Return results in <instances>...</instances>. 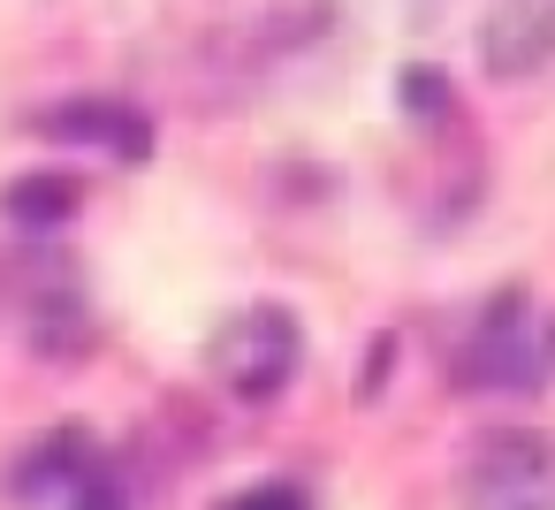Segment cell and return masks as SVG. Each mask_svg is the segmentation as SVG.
<instances>
[{
  "label": "cell",
  "mask_w": 555,
  "mask_h": 510,
  "mask_svg": "<svg viewBox=\"0 0 555 510\" xmlns=\"http://www.w3.org/2000/svg\"><path fill=\"white\" fill-rule=\"evenodd\" d=\"M47 138H69V145H107L115 161H153V115L130 107V100H62L39 115Z\"/></svg>",
  "instance_id": "cell-1"
},
{
  "label": "cell",
  "mask_w": 555,
  "mask_h": 510,
  "mask_svg": "<svg viewBox=\"0 0 555 510\" xmlns=\"http://www.w3.org/2000/svg\"><path fill=\"white\" fill-rule=\"evenodd\" d=\"M487 69L494 77H525L555 54V0H502L487 16Z\"/></svg>",
  "instance_id": "cell-2"
},
{
  "label": "cell",
  "mask_w": 555,
  "mask_h": 510,
  "mask_svg": "<svg viewBox=\"0 0 555 510\" xmlns=\"http://www.w3.org/2000/svg\"><path fill=\"white\" fill-rule=\"evenodd\" d=\"M77 206H85V183L69 168H31L16 183H0V214H9V229H31V237L77 221Z\"/></svg>",
  "instance_id": "cell-3"
},
{
  "label": "cell",
  "mask_w": 555,
  "mask_h": 510,
  "mask_svg": "<svg viewBox=\"0 0 555 510\" xmlns=\"http://www.w3.org/2000/svg\"><path fill=\"white\" fill-rule=\"evenodd\" d=\"M244 335H251V358L236 366V396H274L289 381V366H297V320L282 305H259L244 320Z\"/></svg>",
  "instance_id": "cell-4"
},
{
  "label": "cell",
  "mask_w": 555,
  "mask_h": 510,
  "mask_svg": "<svg viewBox=\"0 0 555 510\" xmlns=\"http://www.w3.org/2000/svg\"><path fill=\"white\" fill-rule=\"evenodd\" d=\"M92 464H100V457H92V442H85L77 426H62V434H47V442L9 472V495H24V502H31V495H47V487H77Z\"/></svg>",
  "instance_id": "cell-5"
},
{
  "label": "cell",
  "mask_w": 555,
  "mask_h": 510,
  "mask_svg": "<svg viewBox=\"0 0 555 510\" xmlns=\"http://www.w3.org/2000/svg\"><path fill=\"white\" fill-rule=\"evenodd\" d=\"M396 100H403L411 123H449V115H456V85H449V69H434V62H411V69L396 77Z\"/></svg>",
  "instance_id": "cell-6"
},
{
  "label": "cell",
  "mask_w": 555,
  "mask_h": 510,
  "mask_svg": "<svg viewBox=\"0 0 555 510\" xmlns=\"http://www.w3.org/2000/svg\"><path fill=\"white\" fill-rule=\"evenodd\" d=\"M69 510H130V487H122L107 464H92V472L69 487Z\"/></svg>",
  "instance_id": "cell-7"
},
{
  "label": "cell",
  "mask_w": 555,
  "mask_h": 510,
  "mask_svg": "<svg viewBox=\"0 0 555 510\" xmlns=\"http://www.w3.org/2000/svg\"><path fill=\"white\" fill-rule=\"evenodd\" d=\"M388 366H396V335H373V343H365V373H358V396H373V388L388 381Z\"/></svg>",
  "instance_id": "cell-8"
},
{
  "label": "cell",
  "mask_w": 555,
  "mask_h": 510,
  "mask_svg": "<svg viewBox=\"0 0 555 510\" xmlns=\"http://www.w3.org/2000/svg\"><path fill=\"white\" fill-rule=\"evenodd\" d=\"M221 510H305V495H297V487H251V495H236V502H221Z\"/></svg>",
  "instance_id": "cell-9"
}]
</instances>
